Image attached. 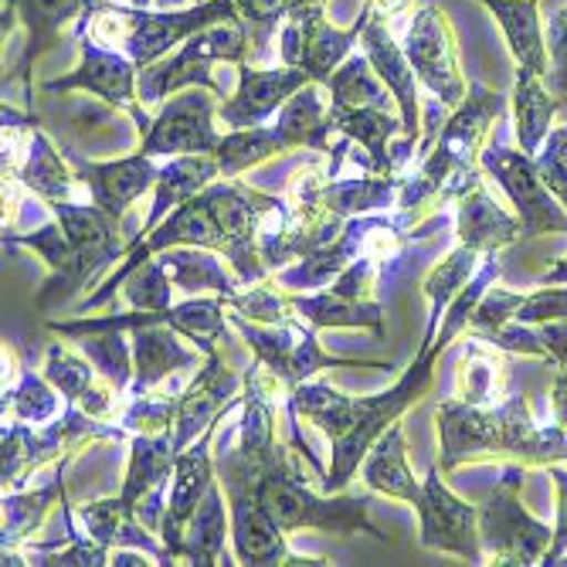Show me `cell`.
<instances>
[{"mask_svg": "<svg viewBox=\"0 0 567 567\" xmlns=\"http://www.w3.org/2000/svg\"><path fill=\"white\" fill-rule=\"evenodd\" d=\"M276 388L262 364L245 371L241 419L235 432H225L215 442V470L231 509V550L238 564H323L302 557L286 544V534L296 530H327V534H371L388 540L371 520V493H313L302 480L299 462L276 435Z\"/></svg>", "mask_w": 567, "mask_h": 567, "instance_id": "1", "label": "cell"}, {"mask_svg": "<svg viewBox=\"0 0 567 567\" xmlns=\"http://www.w3.org/2000/svg\"><path fill=\"white\" fill-rule=\"evenodd\" d=\"M286 197H269L245 187L241 181H215L204 187L197 197L184 200L181 208H174L157 228H153L130 255L126 262L102 282L95 296L79 302V317L89 309H99L113 302V296L123 289V282L146 266L153 255H161L174 245H197V248H215L231 262L235 276L245 286L266 282L272 272L266 269L262 255H259V228L269 212H276Z\"/></svg>", "mask_w": 567, "mask_h": 567, "instance_id": "2", "label": "cell"}, {"mask_svg": "<svg viewBox=\"0 0 567 567\" xmlns=\"http://www.w3.org/2000/svg\"><path fill=\"white\" fill-rule=\"evenodd\" d=\"M439 353L442 347L435 343V337L432 340L425 337L408 371H401L398 384L374 398H350L327 381H302L299 388L289 391L286 398L289 415L313 422L330 439L333 458L330 470L323 473V493H340L353 480V473L364 466L371 445L394 422H401L404 411L429 391Z\"/></svg>", "mask_w": 567, "mask_h": 567, "instance_id": "3", "label": "cell"}, {"mask_svg": "<svg viewBox=\"0 0 567 567\" xmlns=\"http://www.w3.org/2000/svg\"><path fill=\"white\" fill-rule=\"evenodd\" d=\"M439 422V466L455 473L466 462L517 458L524 466H550L567 449V432L560 425H537L524 394H513L496 408L442 401L435 411Z\"/></svg>", "mask_w": 567, "mask_h": 567, "instance_id": "4", "label": "cell"}, {"mask_svg": "<svg viewBox=\"0 0 567 567\" xmlns=\"http://www.w3.org/2000/svg\"><path fill=\"white\" fill-rule=\"evenodd\" d=\"M235 0H200L184 11H150V8H120L110 0H99L95 11L79 21V38L89 34L92 41L126 51V55L143 69L161 62L171 48L184 44L200 28H212L221 21H238Z\"/></svg>", "mask_w": 567, "mask_h": 567, "instance_id": "5", "label": "cell"}, {"mask_svg": "<svg viewBox=\"0 0 567 567\" xmlns=\"http://www.w3.org/2000/svg\"><path fill=\"white\" fill-rule=\"evenodd\" d=\"M130 435L120 422H99L92 415L69 401V408L59 419H51L44 429H31L28 422H11L4 425V442H0V480H4V493L11 489H24L31 473H44L48 462H59V455H75L79 445L95 442V439H123Z\"/></svg>", "mask_w": 567, "mask_h": 567, "instance_id": "6", "label": "cell"}, {"mask_svg": "<svg viewBox=\"0 0 567 567\" xmlns=\"http://www.w3.org/2000/svg\"><path fill=\"white\" fill-rule=\"evenodd\" d=\"M251 55V44H248V28L245 21H221L212 28H200L197 34H190L177 55L153 62L150 69L140 72V99L143 106H161V102L181 89L190 85H204L212 92H225L218 85V79L212 75L215 62H231L241 65Z\"/></svg>", "mask_w": 567, "mask_h": 567, "instance_id": "7", "label": "cell"}, {"mask_svg": "<svg viewBox=\"0 0 567 567\" xmlns=\"http://www.w3.org/2000/svg\"><path fill=\"white\" fill-rule=\"evenodd\" d=\"M520 489H524V462H509L489 499L480 506L483 554L499 567L544 564L554 544V530L537 517H530L520 499Z\"/></svg>", "mask_w": 567, "mask_h": 567, "instance_id": "8", "label": "cell"}, {"mask_svg": "<svg viewBox=\"0 0 567 567\" xmlns=\"http://www.w3.org/2000/svg\"><path fill=\"white\" fill-rule=\"evenodd\" d=\"M374 14V4L364 0L357 21L350 28H333L327 21L323 4H302L296 8L286 24L279 28V59L282 65L302 69L309 72V79L327 85L330 75L353 55V44H360V34H364L368 21Z\"/></svg>", "mask_w": 567, "mask_h": 567, "instance_id": "9", "label": "cell"}, {"mask_svg": "<svg viewBox=\"0 0 567 567\" xmlns=\"http://www.w3.org/2000/svg\"><path fill=\"white\" fill-rule=\"evenodd\" d=\"M480 167L509 197L513 215H517L524 225V238L567 235V208H564V200L547 187V181L537 167V157H530L524 150L489 143L480 153Z\"/></svg>", "mask_w": 567, "mask_h": 567, "instance_id": "10", "label": "cell"}, {"mask_svg": "<svg viewBox=\"0 0 567 567\" xmlns=\"http://www.w3.org/2000/svg\"><path fill=\"white\" fill-rule=\"evenodd\" d=\"M404 55L415 69L422 89L442 102L445 110H455L462 99L470 95L466 75H462L458 65V44H455V31L452 21L442 8L425 4L411 14V24L404 31Z\"/></svg>", "mask_w": 567, "mask_h": 567, "instance_id": "11", "label": "cell"}, {"mask_svg": "<svg viewBox=\"0 0 567 567\" xmlns=\"http://www.w3.org/2000/svg\"><path fill=\"white\" fill-rule=\"evenodd\" d=\"M79 51H82V62L69 75L44 82V92H92L102 102H110V106L130 113L143 136L153 126V120L146 116V106L140 99V65L126 51L99 44L89 34L79 38Z\"/></svg>", "mask_w": 567, "mask_h": 567, "instance_id": "12", "label": "cell"}, {"mask_svg": "<svg viewBox=\"0 0 567 567\" xmlns=\"http://www.w3.org/2000/svg\"><path fill=\"white\" fill-rule=\"evenodd\" d=\"M218 92L190 85L174 92L171 102H164L161 113L153 116V126L143 133L140 150L146 157H187V153H218L221 133L215 130L218 113Z\"/></svg>", "mask_w": 567, "mask_h": 567, "instance_id": "13", "label": "cell"}, {"mask_svg": "<svg viewBox=\"0 0 567 567\" xmlns=\"http://www.w3.org/2000/svg\"><path fill=\"white\" fill-rule=\"evenodd\" d=\"M442 466L429 470V476L422 480V499H419V520H422V534L419 544L425 550H439V554H455L470 564H486L483 554V540H480V506H470L466 499H458L445 480H442Z\"/></svg>", "mask_w": 567, "mask_h": 567, "instance_id": "14", "label": "cell"}, {"mask_svg": "<svg viewBox=\"0 0 567 567\" xmlns=\"http://www.w3.org/2000/svg\"><path fill=\"white\" fill-rule=\"evenodd\" d=\"M99 0H4V31H11L14 24L24 28V48L21 59L14 62V69L4 75V89L11 82L24 85V106L28 113H34V85H31V72L38 65V59L48 48H55L62 31L72 21H85L95 11Z\"/></svg>", "mask_w": 567, "mask_h": 567, "instance_id": "15", "label": "cell"}, {"mask_svg": "<svg viewBox=\"0 0 567 567\" xmlns=\"http://www.w3.org/2000/svg\"><path fill=\"white\" fill-rule=\"evenodd\" d=\"M241 398H245V374L225 364L221 350L204 357L197 378L181 391L177 419H174V452L181 455L187 445H194L208 432L225 411L241 408Z\"/></svg>", "mask_w": 567, "mask_h": 567, "instance_id": "16", "label": "cell"}, {"mask_svg": "<svg viewBox=\"0 0 567 567\" xmlns=\"http://www.w3.org/2000/svg\"><path fill=\"white\" fill-rule=\"evenodd\" d=\"M4 245H24L34 255H41L44 266H48V279L38 292V309H48L55 302H65L69 296H75L79 289L92 286L106 269H99L89 255L65 235V228L59 225V218L51 215L48 225L18 235V231H4Z\"/></svg>", "mask_w": 567, "mask_h": 567, "instance_id": "17", "label": "cell"}, {"mask_svg": "<svg viewBox=\"0 0 567 567\" xmlns=\"http://www.w3.org/2000/svg\"><path fill=\"white\" fill-rule=\"evenodd\" d=\"M306 82H313L309 72L292 69V65L266 69V65L241 62L238 65V89L231 99H225L218 106V120L228 130L266 126Z\"/></svg>", "mask_w": 567, "mask_h": 567, "instance_id": "18", "label": "cell"}, {"mask_svg": "<svg viewBox=\"0 0 567 567\" xmlns=\"http://www.w3.org/2000/svg\"><path fill=\"white\" fill-rule=\"evenodd\" d=\"M65 157L75 167V177L89 190L92 204H99V208L116 221H123L130 204L157 184V174H161L157 161L146 157L143 150H136L133 157L99 164V161H85L82 153L65 146Z\"/></svg>", "mask_w": 567, "mask_h": 567, "instance_id": "19", "label": "cell"}, {"mask_svg": "<svg viewBox=\"0 0 567 567\" xmlns=\"http://www.w3.org/2000/svg\"><path fill=\"white\" fill-rule=\"evenodd\" d=\"M360 51L368 55V62L374 65V72L381 75V82L391 89V95L398 102V113L404 120L401 136L419 143V136H422V82L404 55V44L391 34L388 18H381L378 11L371 14L364 34H360Z\"/></svg>", "mask_w": 567, "mask_h": 567, "instance_id": "20", "label": "cell"}, {"mask_svg": "<svg viewBox=\"0 0 567 567\" xmlns=\"http://www.w3.org/2000/svg\"><path fill=\"white\" fill-rule=\"evenodd\" d=\"M235 411V408H231ZM228 415V411H225ZM225 415L204 432L194 445H187L181 455H177V466H174V483H171V496H167V517H164V527H161V540L171 547H177L187 520L194 517V509L200 506V499L208 496V489L218 483V470H215V439H218V429L225 425Z\"/></svg>", "mask_w": 567, "mask_h": 567, "instance_id": "21", "label": "cell"}, {"mask_svg": "<svg viewBox=\"0 0 567 567\" xmlns=\"http://www.w3.org/2000/svg\"><path fill=\"white\" fill-rule=\"evenodd\" d=\"M72 455H62L59 462H51V470L34 489H11L4 493V530H0V554H4V567L11 564H28L24 547L28 540L44 527L48 513L65 503V466Z\"/></svg>", "mask_w": 567, "mask_h": 567, "instance_id": "22", "label": "cell"}, {"mask_svg": "<svg viewBox=\"0 0 567 567\" xmlns=\"http://www.w3.org/2000/svg\"><path fill=\"white\" fill-rule=\"evenodd\" d=\"M181 337L184 333H177L174 327L161 323V309H157V313H146L143 327L130 330L133 364H136V378H133V388H130L133 394L157 391L177 371L200 368V360L208 357V353H204V350H187L181 343Z\"/></svg>", "mask_w": 567, "mask_h": 567, "instance_id": "23", "label": "cell"}, {"mask_svg": "<svg viewBox=\"0 0 567 567\" xmlns=\"http://www.w3.org/2000/svg\"><path fill=\"white\" fill-rule=\"evenodd\" d=\"M509 99L486 89L483 82H473L470 85V95L458 102L452 110V116L442 123V133L435 136L432 146L445 150L449 157L462 167H480V153L486 146V136H489V126L506 113Z\"/></svg>", "mask_w": 567, "mask_h": 567, "instance_id": "24", "label": "cell"}, {"mask_svg": "<svg viewBox=\"0 0 567 567\" xmlns=\"http://www.w3.org/2000/svg\"><path fill=\"white\" fill-rule=\"evenodd\" d=\"M455 208V235L458 245H470L483 255H499L506 245L524 238V225L517 215L499 208V200L489 194L486 181H476L466 194H462Z\"/></svg>", "mask_w": 567, "mask_h": 567, "instance_id": "25", "label": "cell"}, {"mask_svg": "<svg viewBox=\"0 0 567 567\" xmlns=\"http://www.w3.org/2000/svg\"><path fill=\"white\" fill-rule=\"evenodd\" d=\"M221 174V164L215 153H187V157H171L161 174H157V184H153V208L150 215L143 218V225L136 228L133 235V248L157 228L174 208H181L184 200L197 197L208 184H215Z\"/></svg>", "mask_w": 567, "mask_h": 567, "instance_id": "26", "label": "cell"}, {"mask_svg": "<svg viewBox=\"0 0 567 567\" xmlns=\"http://www.w3.org/2000/svg\"><path fill=\"white\" fill-rule=\"evenodd\" d=\"M228 496L221 489V483H215L208 489V496L200 499V506L194 509V517L187 520L174 557L187 560L194 567H218V564H238V557L228 554V537H231V509L225 506Z\"/></svg>", "mask_w": 567, "mask_h": 567, "instance_id": "27", "label": "cell"}, {"mask_svg": "<svg viewBox=\"0 0 567 567\" xmlns=\"http://www.w3.org/2000/svg\"><path fill=\"white\" fill-rule=\"evenodd\" d=\"M296 317L313 330H371L378 340L388 337L384 330V306L378 299H350L337 289L320 292H292Z\"/></svg>", "mask_w": 567, "mask_h": 567, "instance_id": "28", "label": "cell"}, {"mask_svg": "<svg viewBox=\"0 0 567 567\" xmlns=\"http://www.w3.org/2000/svg\"><path fill=\"white\" fill-rule=\"evenodd\" d=\"M276 133L282 136L286 150H296V146H306V150H317L323 153V157H333V150L330 146V92L327 85L320 82H306L286 106L279 110L276 116Z\"/></svg>", "mask_w": 567, "mask_h": 567, "instance_id": "29", "label": "cell"}, {"mask_svg": "<svg viewBox=\"0 0 567 567\" xmlns=\"http://www.w3.org/2000/svg\"><path fill=\"white\" fill-rule=\"evenodd\" d=\"M483 8L499 21L506 34V48L517 69H530L534 75H550V55H547V34L537 4L540 0H480Z\"/></svg>", "mask_w": 567, "mask_h": 567, "instance_id": "30", "label": "cell"}, {"mask_svg": "<svg viewBox=\"0 0 567 567\" xmlns=\"http://www.w3.org/2000/svg\"><path fill=\"white\" fill-rule=\"evenodd\" d=\"M360 476H364V486L391 496V499H404L411 506H419L425 483L415 480L408 466V442H404V425L394 422L368 452L364 466H360Z\"/></svg>", "mask_w": 567, "mask_h": 567, "instance_id": "31", "label": "cell"}, {"mask_svg": "<svg viewBox=\"0 0 567 567\" xmlns=\"http://www.w3.org/2000/svg\"><path fill=\"white\" fill-rule=\"evenodd\" d=\"M14 177L21 181L24 194H34L41 204L72 200V194L79 187L75 167L69 164L65 150H59L55 143H51V136L41 126L34 130L28 153H24L21 167L14 171Z\"/></svg>", "mask_w": 567, "mask_h": 567, "instance_id": "32", "label": "cell"}, {"mask_svg": "<svg viewBox=\"0 0 567 567\" xmlns=\"http://www.w3.org/2000/svg\"><path fill=\"white\" fill-rule=\"evenodd\" d=\"M164 255V262H167V272H171V282L177 292L184 296H200V292H215L221 296L225 302L235 299L241 292V279L235 272H228L221 266L215 248H197V245H174Z\"/></svg>", "mask_w": 567, "mask_h": 567, "instance_id": "33", "label": "cell"}, {"mask_svg": "<svg viewBox=\"0 0 567 567\" xmlns=\"http://www.w3.org/2000/svg\"><path fill=\"white\" fill-rule=\"evenodd\" d=\"M333 133L353 140L357 146L368 150V157L360 161V167H368L374 174H398L391 161V140L404 133L401 113L388 110H350V113H330Z\"/></svg>", "mask_w": 567, "mask_h": 567, "instance_id": "34", "label": "cell"}, {"mask_svg": "<svg viewBox=\"0 0 567 567\" xmlns=\"http://www.w3.org/2000/svg\"><path fill=\"white\" fill-rule=\"evenodd\" d=\"M327 92H330V113H350V110L398 113V102H394L391 89L381 82V75L374 72L364 51H353V55L330 75Z\"/></svg>", "mask_w": 567, "mask_h": 567, "instance_id": "35", "label": "cell"}, {"mask_svg": "<svg viewBox=\"0 0 567 567\" xmlns=\"http://www.w3.org/2000/svg\"><path fill=\"white\" fill-rule=\"evenodd\" d=\"M509 102H513V120H517V143L524 153L537 157L560 110V95H554L547 82L530 69H517V85H513Z\"/></svg>", "mask_w": 567, "mask_h": 567, "instance_id": "36", "label": "cell"}, {"mask_svg": "<svg viewBox=\"0 0 567 567\" xmlns=\"http://www.w3.org/2000/svg\"><path fill=\"white\" fill-rule=\"evenodd\" d=\"M404 177L398 174H368V177H350V181H337L327 177L320 184V200L340 218H360V215H378L398 200Z\"/></svg>", "mask_w": 567, "mask_h": 567, "instance_id": "37", "label": "cell"}, {"mask_svg": "<svg viewBox=\"0 0 567 567\" xmlns=\"http://www.w3.org/2000/svg\"><path fill=\"white\" fill-rule=\"evenodd\" d=\"M177 466V452H174V432H161V435H133L130 442V466H126V480L120 489V499L136 509V503L153 489L174 476Z\"/></svg>", "mask_w": 567, "mask_h": 567, "instance_id": "38", "label": "cell"}, {"mask_svg": "<svg viewBox=\"0 0 567 567\" xmlns=\"http://www.w3.org/2000/svg\"><path fill=\"white\" fill-rule=\"evenodd\" d=\"M489 255L470 248V245H455L445 259L425 276L422 282V296L429 299V323H425V337L432 340L439 333V323L445 317V309L452 306V299L473 282V276L483 269V262Z\"/></svg>", "mask_w": 567, "mask_h": 567, "instance_id": "39", "label": "cell"}, {"mask_svg": "<svg viewBox=\"0 0 567 567\" xmlns=\"http://www.w3.org/2000/svg\"><path fill=\"white\" fill-rule=\"evenodd\" d=\"M486 343H493L503 353H527L550 360L557 371L567 368V320H550V323H517L509 320L493 333H483Z\"/></svg>", "mask_w": 567, "mask_h": 567, "instance_id": "40", "label": "cell"}, {"mask_svg": "<svg viewBox=\"0 0 567 567\" xmlns=\"http://www.w3.org/2000/svg\"><path fill=\"white\" fill-rule=\"evenodd\" d=\"M493 343H486L483 337L466 340V350H462V360L455 368V398L466 404H483L489 408L496 401V394L503 391V364Z\"/></svg>", "mask_w": 567, "mask_h": 567, "instance_id": "41", "label": "cell"}, {"mask_svg": "<svg viewBox=\"0 0 567 567\" xmlns=\"http://www.w3.org/2000/svg\"><path fill=\"white\" fill-rule=\"evenodd\" d=\"M276 153H289L282 136L276 133L272 123L266 126H251V130H228L218 143V164L225 177H238L248 167H259L266 161H272Z\"/></svg>", "mask_w": 567, "mask_h": 567, "instance_id": "42", "label": "cell"}, {"mask_svg": "<svg viewBox=\"0 0 567 567\" xmlns=\"http://www.w3.org/2000/svg\"><path fill=\"white\" fill-rule=\"evenodd\" d=\"M79 350L92 360L99 381L113 384L120 394L133 388L136 364H133V343L126 330H102V333H85L79 337Z\"/></svg>", "mask_w": 567, "mask_h": 567, "instance_id": "43", "label": "cell"}, {"mask_svg": "<svg viewBox=\"0 0 567 567\" xmlns=\"http://www.w3.org/2000/svg\"><path fill=\"white\" fill-rule=\"evenodd\" d=\"M8 411H11L14 422L48 425L51 419H59V388L51 384L44 374L21 371L18 384L4 391V415Z\"/></svg>", "mask_w": 567, "mask_h": 567, "instance_id": "44", "label": "cell"}, {"mask_svg": "<svg viewBox=\"0 0 567 567\" xmlns=\"http://www.w3.org/2000/svg\"><path fill=\"white\" fill-rule=\"evenodd\" d=\"M41 374L59 388V394L65 401H79L95 384V378H99L92 360L85 353H75L69 343H51L48 347Z\"/></svg>", "mask_w": 567, "mask_h": 567, "instance_id": "45", "label": "cell"}, {"mask_svg": "<svg viewBox=\"0 0 567 567\" xmlns=\"http://www.w3.org/2000/svg\"><path fill=\"white\" fill-rule=\"evenodd\" d=\"M174 282L167 272L164 255H153L146 266H140L126 282H123V296L130 302V309H143V313H157V309H171L174 306Z\"/></svg>", "mask_w": 567, "mask_h": 567, "instance_id": "46", "label": "cell"}, {"mask_svg": "<svg viewBox=\"0 0 567 567\" xmlns=\"http://www.w3.org/2000/svg\"><path fill=\"white\" fill-rule=\"evenodd\" d=\"M177 404L181 394H133L126 411L120 415V425L130 435H161V432H174V419H177Z\"/></svg>", "mask_w": 567, "mask_h": 567, "instance_id": "47", "label": "cell"}, {"mask_svg": "<svg viewBox=\"0 0 567 567\" xmlns=\"http://www.w3.org/2000/svg\"><path fill=\"white\" fill-rule=\"evenodd\" d=\"M228 306L235 313L255 320V323H269V327H282L289 320H296V306H292V292H286L279 282H255V289L238 292L235 299H228Z\"/></svg>", "mask_w": 567, "mask_h": 567, "instance_id": "48", "label": "cell"}, {"mask_svg": "<svg viewBox=\"0 0 567 567\" xmlns=\"http://www.w3.org/2000/svg\"><path fill=\"white\" fill-rule=\"evenodd\" d=\"M28 564L38 567H106L113 564V550L106 544L92 540L89 534H79V527L69 530V540L48 550H24Z\"/></svg>", "mask_w": 567, "mask_h": 567, "instance_id": "49", "label": "cell"}, {"mask_svg": "<svg viewBox=\"0 0 567 567\" xmlns=\"http://www.w3.org/2000/svg\"><path fill=\"white\" fill-rule=\"evenodd\" d=\"M136 517V509H130L120 496H110V499H95V503H85L79 506V524L85 527V534L99 544H106L110 550L116 547L120 540V530L123 524Z\"/></svg>", "mask_w": 567, "mask_h": 567, "instance_id": "50", "label": "cell"}, {"mask_svg": "<svg viewBox=\"0 0 567 567\" xmlns=\"http://www.w3.org/2000/svg\"><path fill=\"white\" fill-rule=\"evenodd\" d=\"M524 302V292H509V289H496V282L483 292V299L476 302V313L470 320V330L473 337H483V333H493L499 330L503 323L513 320L517 313V306Z\"/></svg>", "mask_w": 567, "mask_h": 567, "instance_id": "51", "label": "cell"}, {"mask_svg": "<svg viewBox=\"0 0 567 567\" xmlns=\"http://www.w3.org/2000/svg\"><path fill=\"white\" fill-rule=\"evenodd\" d=\"M544 34H547V55H550V75L544 82L554 95H567V4L547 18Z\"/></svg>", "mask_w": 567, "mask_h": 567, "instance_id": "52", "label": "cell"}, {"mask_svg": "<svg viewBox=\"0 0 567 567\" xmlns=\"http://www.w3.org/2000/svg\"><path fill=\"white\" fill-rule=\"evenodd\" d=\"M537 167H540L547 187L564 200V208H567V126L547 133V140L537 153Z\"/></svg>", "mask_w": 567, "mask_h": 567, "instance_id": "53", "label": "cell"}, {"mask_svg": "<svg viewBox=\"0 0 567 567\" xmlns=\"http://www.w3.org/2000/svg\"><path fill=\"white\" fill-rule=\"evenodd\" d=\"M517 323H550V320H567V289H537L524 296V302L513 313Z\"/></svg>", "mask_w": 567, "mask_h": 567, "instance_id": "54", "label": "cell"}, {"mask_svg": "<svg viewBox=\"0 0 567 567\" xmlns=\"http://www.w3.org/2000/svg\"><path fill=\"white\" fill-rule=\"evenodd\" d=\"M550 480L557 486V524H554V544L544 564H560V557L567 554V466L564 462H550Z\"/></svg>", "mask_w": 567, "mask_h": 567, "instance_id": "55", "label": "cell"}, {"mask_svg": "<svg viewBox=\"0 0 567 567\" xmlns=\"http://www.w3.org/2000/svg\"><path fill=\"white\" fill-rule=\"evenodd\" d=\"M550 415H554V425L567 432V374L564 371H557L554 388H550Z\"/></svg>", "mask_w": 567, "mask_h": 567, "instance_id": "56", "label": "cell"}, {"mask_svg": "<svg viewBox=\"0 0 567 567\" xmlns=\"http://www.w3.org/2000/svg\"><path fill=\"white\" fill-rule=\"evenodd\" d=\"M371 4L381 18H398L411 8V0H371Z\"/></svg>", "mask_w": 567, "mask_h": 567, "instance_id": "57", "label": "cell"}, {"mask_svg": "<svg viewBox=\"0 0 567 567\" xmlns=\"http://www.w3.org/2000/svg\"><path fill=\"white\" fill-rule=\"evenodd\" d=\"M540 286H567V259H560L557 266H550L540 276Z\"/></svg>", "mask_w": 567, "mask_h": 567, "instance_id": "58", "label": "cell"}, {"mask_svg": "<svg viewBox=\"0 0 567 567\" xmlns=\"http://www.w3.org/2000/svg\"><path fill=\"white\" fill-rule=\"evenodd\" d=\"M153 8L157 11H184V8H190V0H153Z\"/></svg>", "mask_w": 567, "mask_h": 567, "instance_id": "59", "label": "cell"}, {"mask_svg": "<svg viewBox=\"0 0 567 567\" xmlns=\"http://www.w3.org/2000/svg\"><path fill=\"white\" fill-rule=\"evenodd\" d=\"M130 8H153V0H130Z\"/></svg>", "mask_w": 567, "mask_h": 567, "instance_id": "60", "label": "cell"}, {"mask_svg": "<svg viewBox=\"0 0 567 567\" xmlns=\"http://www.w3.org/2000/svg\"><path fill=\"white\" fill-rule=\"evenodd\" d=\"M299 4H327V0H299Z\"/></svg>", "mask_w": 567, "mask_h": 567, "instance_id": "61", "label": "cell"}, {"mask_svg": "<svg viewBox=\"0 0 567 567\" xmlns=\"http://www.w3.org/2000/svg\"><path fill=\"white\" fill-rule=\"evenodd\" d=\"M560 462H567V449H564V452H560Z\"/></svg>", "mask_w": 567, "mask_h": 567, "instance_id": "62", "label": "cell"}]
</instances>
